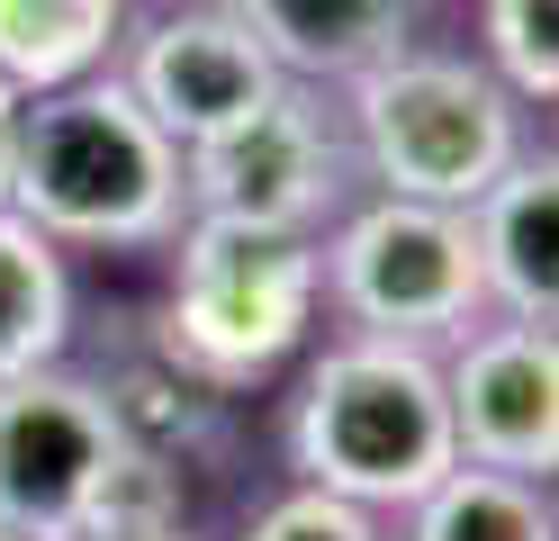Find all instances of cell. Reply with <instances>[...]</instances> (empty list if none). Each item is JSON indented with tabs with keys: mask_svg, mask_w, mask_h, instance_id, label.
Segmentation results:
<instances>
[{
	"mask_svg": "<svg viewBox=\"0 0 559 541\" xmlns=\"http://www.w3.org/2000/svg\"><path fill=\"white\" fill-rule=\"evenodd\" d=\"M10 216H27L55 252H154L181 235V144L127 99L118 72L63 82L19 108Z\"/></svg>",
	"mask_w": 559,
	"mask_h": 541,
	"instance_id": "1",
	"label": "cell"
},
{
	"mask_svg": "<svg viewBox=\"0 0 559 541\" xmlns=\"http://www.w3.org/2000/svg\"><path fill=\"white\" fill-rule=\"evenodd\" d=\"M451 460H461L451 451V397L425 343L343 334L307 361L298 407H289L298 487L379 515V505H415Z\"/></svg>",
	"mask_w": 559,
	"mask_h": 541,
	"instance_id": "2",
	"label": "cell"
},
{
	"mask_svg": "<svg viewBox=\"0 0 559 541\" xmlns=\"http://www.w3.org/2000/svg\"><path fill=\"white\" fill-rule=\"evenodd\" d=\"M317 235H271V226H226V216H181L171 235V298L154 325V352L207 397L253 388L280 371L307 325H317Z\"/></svg>",
	"mask_w": 559,
	"mask_h": 541,
	"instance_id": "3",
	"label": "cell"
},
{
	"mask_svg": "<svg viewBox=\"0 0 559 541\" xmlns=\"http://www.w3.org/2000/svg\"><path fill=\"white\" fill-rule=\"evenodd\" d=\"M343 144L379 180V199L469 208L487 180L523 154V108L469 55L397 46L343 82Z\"/></svg>",
	"mask_w": 559,
	"mask_h": 541,
	"instance_id": "4",
	"label": "cell"
},
{
	"mask_svg": "<svg viewBox=\"0 0 559 541\" xmlns=\"http://www.w3.org/2000/svg\"><path fill=\"white\" fill-rule=\"evenodd\" d=\"M317 280L353 316V334H389V343H425V352L442 334H469V316L487 307L461 208H425V199L343 208L334 235L317 244Z\"/></svg>",
	"mask_w": 559,
	"mask_h": 541,
	"instance_id": "5",
	"label": "cell"
},
{
	"mask_svg": "<svg viewBox=\"0 0 559 541\" xmlns=\"http://www.w3.org/2000/svg\"><path fill=\"white\" fill-rule=\"evenodd\" d=\"M353 190V144L325 91L280 82L262 108H243L235 127L181 154V199L190 216H226V226H271V235H317L343 216Z\"/></svg>",
	"mask_w": 559,
	"mask_h": 541,
	"instance_id": "6",
	"label": "cell"
},
{
	"mask_svg": "<svg viewBox=\"0 0 559 541\" xmlns=\"http://www.w3.org/2000/svg\"><path fill=\"white\" fill-rule=\"evenodd\" d=\"M127 433L109 415L99 379L82 371H27L0 379V532L19 541H73L91 532L99 479L118 469Z\"/></svg>",
	"mask_w": 559,
	"mask_h": 541,
	"instance_id": "7",
	"label": "cell"
},
{
	"mask_svg": "<svg viewBox=\"0 0 559 541\" xmlns=\"http://www.w3.org/2000/svg\"><path fill=\"white\" fill-rule=\"evenodd\" d=\"M451 397V451L469 469H506V479H542L559 469V343L550 325H478L461 352L442 361Z\"/></svg>",
	"mask_w": 559,
	"mask_h": 541,
	"instance_id": "8",
	"label": "cell"
},
{
	"mask_svg": "<svg viewBox=\"0 0 559 541\" xmlns=\"http://www.w3.org/2000/svg\"><path fill=\"white\" fill-rule=\"evenodd\" d=\"M118 82L190 154V144H207L217 127H235L243 108H262L280 91V72H271V55L253 46V36H243V19L226 10V0H190V10L145 19V36L127 46Z\"/></svg>",
	"mask_w": 559,
	"mask_h": 541,
	"instance_id": "9",
	"label": "cell"
},
{
	"mask_svg": "<svg viewBox=\"0 0 559 541\" xmlns=\"http://www.w3.org/2000/svg\"><path fill=\"white\" fill-rule=\"evenodd\" d=\"M461 226H469L478 298L514 325H550V307H559V163L523 144L461 208Z\"/></svg>",
	"mask_w": 559,
	"mask_h": 541,
	"instance_id": "10",
	"label": "cell"
},
{
	"mask_svg": "<svg viewBox=\"0 0 559 541\" xmlns=\"http://www.w3.org/2000/svg\"><path fill=\"white\" fill-rule=\"evenodd\" d=\"M226 10L271 55L280 82L325 91V82H353V72H370L379 55L406 46L415 0H226Z\"/></svg>",
	"mask_w": 559,
	"mask_h": 541,
	"instance_id": "11",
	"label": "cell"
},
{
	"mask_svg": "<svg viewBox=\"0 0 559 541\" xmlns=\"http://www.w3.org/2000/svg\"><path fill=\"white\" fill-rule=\"evenodd\" d=\"M118 19L127 0H0V82L19 99L91 82L118 46Z\"/></svg>",
	"mask_w": 559,
	"mask_h": 541,
	"instance_id": "12",
	"label": "cell"
},
{
	"mask_svg": "<svg viewBox=\"0 0 559 541\" xmlns=\"http://www.w3.org/2000/svg\"><path fill=\"white\" fill-rule=\"evenodd\" d=\"M63 343H73V271L27 216L0 208V379L55 371Z\"/></svg>",
	"mask_w": 559,
	"mask_h": 541,
	"instance_id": "13",
	"label": "cell"
},
{
	"mask_svg": "<svg viewBox=\"0 0 559 541\" xmlns=\"http://www.w3.org/2000/svg\"><path fill=\"white\" fill-rule=\"evenodd\" d=\"M406 515H415L406 541H559L542 479H506V469H469V460H451Z\"/></svg>",
	"mask_w": 559,
	"mask_h": 541,
	"instance_id": "14",
	"label": "cell"
},
{
	"mask_svg": "<svg viewBox=\"0 0 559 541\" xmlns=\"http://www.w3.org/2000/svg\"><path fill=\"white\" fill-rule=\"evenodd\" d=\"M478 63L506 82L514 108H550L559 99V0H487Z\"/></svg>",
	"mask_w": 559,
	"mask_h": 541,
	"instance_id": "15",
	"label": "cell"
},
{
	"mask_svg": "<svg viewBox=\"0 0 559 541\" xmlns=\"http://www.w3.org/2000/svg\"><path fill=\"white\" fill-rule=\"evenodd\" d=\"M235 541H379V515H361V505H343V496H317V487H289Z\"/></svg>",
	"mask_w": 559,
	"mask_h": 541,
	"instance_id": "16",
	"label": "cell"
},
{
	"mask_svg": "<svg viewBox=\"0 0 559 541\" xmlns=\"http://www.w3.org/2000/svg\"><path fill=\"white\" fill-rule=\"evenodd\" d=\"M19 108H27V99L0 82V208H10V163H19Z\"/></svg>",
	"mask_w": 559,
	"mask_h": 541,
	"instance_id": "17",
	"label": "cell"
},
{
	"mask_svg": "<svg viewBox=\"0 0 559 541\" xmlns=\"http://www.w3.org/2000/svg\"><path fill=\"white\" fill-rule=\"evenodd\" d=\"M73 541H190L181 524H91V532H73Z\"/></svg>",
	"mask_w": 559,
	"mask_h": 541,
	"instance_id": "18",
	"label": "cell"
},
{
	"mask_svg": "<svg viewBox=\"0 0 559 541\" xmlns=\"http://www.w3.org/2000/svg\"><path fill=\"white\" fill-rule=\"evenodd\" d=\"M0 541H19V532H0Z\"/></svg>",
	"mask_w": 559,
	"mask_h": 541,
	"instance_id": "19",
	"label": "cell"
}]
</instances>
